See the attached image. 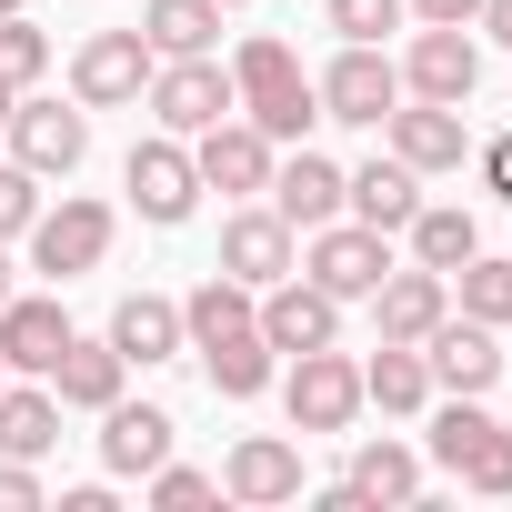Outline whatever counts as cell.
<instances>
[{"instance_id":"9c48e42d","label":"cell","mask_w":512,"mask_h":512,"mask_svg":"<svg viewBox=\"0 0 512 512\" xmlns=\"http://www.w3.org/2000/svg\"><path fill=\"white\" fill-rule=\"evenodd\" d=\"M251 322H262V342H272V352H322V342H342V302H332L322 282H302V272L262 282Z\"/></svg>"},{"instance_id":"8d00e7d4","label":"cell","mask_w":512,"mask_h":512,"mask_svg":"<svg viewBox=\"0 0 512 512\" xmlns=\"http://www.w3.org/2000/svg\"><path fill=\"white\" fill-rule=\"evenodd\" d=\"M472 161H482V191H492V201H512V131H492Z\"/></svg>"},{"instance_id":"4fadbf2b","label":"cell","mask_w":512,"mask_h":512,"mask_svg":"<svg viewBox=\"0 0 512 512\" xmlns=\"http://www.w3.org/2000/svg\"><path fill=\"white\" fill-rule=\"evenodd\" d=\"M292 262H302V231H292L272 201H262V211H231V221H221V272H231V282H251V292H262V282H282Z\"/></svg>"},{"instance_id":"8fae6325","label":"cell","mask_w":512,"mask_h":512,"mask_svg":"<svg viewBox=\"0 0 512 512\" xmlns=\"http://www.w3.org/2000/svg\"><path fill=\"white\" fill-rule=\"evenodd\" d=\"M121 181H131V211L141 221H191V201H201V171H191V151L161 131V141H131V161H121Z\"/></svg>"},{"instance_id":"44dd1931","label":"cell","mask_w":512,"mask_h":512,"mask_svg":"<svg viewBox=\"0 0 512 512\" xmlns=\"http://www.w3.org/2000/svg\"><path fill=\"white\" fill-rule=\"evenodd\" d=\"M61 352H71V312L61 302H21V292L0 302V362L11 372H51Z\"/></svg>"},{"instance_id":"d590c367","label":"cell","mask_w":512,"mask_h":512,"mask_svg":"<svg viewBox=\"0 0 512 512\" xmlns=\"http://www.w3.org/2000/svg\"><path fill=\"white\" fill-rule=\"evenodd\" d=\"M41 221V171H21V161H0V241H21Z\"/></svg>"},{"instance_id":"f1b7e54d","label":"cell","mask_w":512,"mask_h":512,"mask_svg":"<svg viewBox=\"0 0 512 512\" xmlns=\"http://www.w3.org/2000/svg\"><path fill=\"white\" fill-rule=\"evenodd\" d=\"M51 442H61V392H11V382H0V452L41 462Z\"/></svg>"},{"instance_id":"f546056e","label":"cell","mask_w":512,"mask_h":512,"mask_svg":"<svg viewBox=\"0 0 512 512\" xmlns=\"http://www.w3.org/2000/svg\"><path fill=\"white\" fill-rule=\"evenodd\" d=\"M362 502H422V462L402 452V442H362L352 452V472H342Z\"/></svg>"},{"instance_id":"ac0fdd59","label":"cell","mask_w":512,"mask_h":512,"mask_svg":"<svg viewBox=\"0 0 512 512\" xmlns=\"http://www.w3.org/2000/svg\"><path fill=\"white\" fill-rule=\"evenodd\" d=\"M442 312H452V282H442V272H422V262L372 282V322H382V342H422Z\"/></svg>"},{"instance_id":"d6a6232c","label":"cell","mask_w":512,"mask_h":512,"mask_svg":"<svg viewBox=\"0 0 512 512\" xmlns=\"http://www.w3.org/2000/svg\"><path fill=\"white\" fill-rule=\"evenodd\" d=\"M41 71H51V31H31V21L11 11V21H0V81H11V91H31Z\"/></svg>"},{"instance_id":"484cf974","label":"cell","mask_w":512,"mask_h":512,"mask_svg":"<svg viewBox=\"0 0 512 512\" xmlns=\"http://www.w3.org/2000/svg\"><path fill=\"white\" fill-rule=\"evenodd\" d=\"M201 362H211V392H221V402L272 392V372H282V352L262 342V322H251V332H221V342H201Z\"/></svg>"},{"instance_id":"30bf717a","label":"cell","mask_w":512,"mask_h":512,"mask_svg":"<svg viewBox=\"0 0 512 512\" xmlns=\"http://www.w3.org/2000/svg\"><path fill=\"white\" fill-rule=\"evenodd\" d=\"M21 241H31V262H41L51 282H81V272H101V251H111V201H61V211H41Z\"/></svg>"},{"instance_id":"4dcf8cb0","label":"cell","mask_w":512,"mask_h":512,"mask_svg":"<svg viewBox=\"0 0 512 512\" xmlns=\"http://www.w3.org/2000/svg\"><path fill=\"white\" fill-rule=\"evenodd\" d=\"M452 292H462V312H472V322L512 332V262H492V251H472V262L452 272Z\"/></svg>"},{"instance_id":"52a82bcc","label":"cell","mask_w":512,"mask_h":512,"mask_svg":"<svg viewBox=\"0 0 512 512\" xmlns=\"http://www.w3.org/2000/svg\"><path fill=\"white\" fill-rule=\"evenodd\" d=\"M0 131H11V161H21V171H41V181H71V171H81V151H91V111H81V101L61 111V101H31V91H21Z\"/></svg>"},{"instance_id":"7c38bea8","label":"cell","mask_w":512,"mask_h":512,"mask_svg":"<svg viewBox=\"0 0 512 512\" xmlns=\"http://www.w3.org/2000/svg\"><path fill=\"white\" fill-rule=\"evenodd\" d=\"M422 362H432V392H492L502 382V332L472 322V312H442L422 332Z\"/></svg>"},{"instance_id":"7402d4cb","label":"cell","mask_w":512,"mask_h":512,"mask_svg":"<svg viewBox=\"0 0 512 512\" xmlns=\"http://www.w3.org/2000/svg\"><path fill=\"white\" fill-rule=\"evenodd\" d=\"M111 342H121V362H131V372H151V362L191 352V342H181V302H161V292H131V302L111 312Z\"/></svg>"},{"instance_id":"7a4b0ae2","label":"cell","mask_w":512,"mask_h":512,"mask_svg":"<svg viewBox=\"0 0 512 512\" xmlns=\"http://www.w3.org/2000/svg\"><path fill=\"white\" fill-rule=\"evenodd\" d=\"M292 272H302V282H322L332 302H372V282L392 272V231H372V221H352V211H342V221H322V231H312V251H302Z\"/></svg>"},{"instance_id":"5bb4252c","label":"cell","mask_w":512,"mask_h":512,"mask_svg":"<svg viewBox=\"0 0 512 512\" xmlns=\"http://www.w3.org/2000/svg\"><path fill=\"white\" fill-rule=\"evenodd\" d=\"M472 81H482L472 31L422 21V31H412V51H402V91H412V101H472Z\"/></svg>"},{"instance_id":"836d02e7","label":"cell","mask_w":512,"mask_h":512,"mask_svg":"<svg viewBox=\"0 0 512 512\" xmlns=\"http://www.w3.org/2000/svg\"><path fill=\"white\" fill-rule=\"evenodd\" d=\"M141 482H151L161 512H201V502H221V472H191V462H151Z\"/></svg>"},{"instance_id":"e575fe53","label":"cell","mask_w":512,"mask_h":512,"mask_svg":"<svg viewBox=\"0 0 512 512\" xmlns=\"http://www.w3.org/2000/svg\"><path fill=\"white\" fill-rule=\"evenodd\" d=\"M412 21V0H332V31L342 41H382V31H402Z\"/></svg>"},{"instance_id":"ffe728a7","label":"cell","mask_w":512,"mask_h":512,"mask_svg":"<svg viewBox=\"0 0 512 512\" xmlns=\"http://www.w3.org/2000/svg\"><path fill=\"white\" fill-rule=\"evenodd\" d=\"M342 211L372 221V231H402L422 211V171L412 161H362V171H342Z\"/></svg>"},{"instance_id":"d4e9b609","label":"cell","mask_w":512,"mask_h":512,"mask_svg":"<svg viewBox=\"0 0 512 512\" xmlns=\"http://www.w3.org/2000/svg\"><path fill=\"white\" fill-rule=\"evenodd\" d=\"M402 241H412V262H422V272H442V282L482 251V231H472V211H462V201H422V211L402 221Z\"/></svg>"},{"instance_id":"1f68e13d","label":"cell","mask_w":512,"mask_h":512,"mask_svg":"<svg viewBox=\"0 0 512 512\" xmlns=\"http://www.w3.org/2000/svg\"><path fill=\"white\" fill-rule=\"evenodd\" d=\"M452 482H462V492H492V502H502V492H512V422H492V432H482V442L462 452V472H452Z\"/></svg>"},{"instance_id":"5b68a950","label":"cell","mask_w":512,"mask_h":512,"mask_svg":"<svg viewBox=\"0 0 512 512\" xmlns=\"http://www.w3.org/2000/svg\"><path fill=\"white\" fill-rule=\"evenodd\" d=\"M151 71H161V61H151L141 31H91V41L71 51V101H81V111H131V101L151 91Z\"/></svg>"},{"instance_id":"d6986e66","label":"cell","mask_w":512,"mask_h":512,"mask_svg":"<svg viewBox=\"0 0 512 512\" xmlns=\"http://www.w3.org/2000/svg\"><path fill=\"white\" fill-rule=\"evenodd\" d=\"M121 382H131V362H121V342H111V332H101V342H81V332H71V352L51 362L61 412H111V402H121Z\"/></svg>"},{"instance_id":"277c9868","label":"cell","mask_w":512,"mask_h":512,"mask_svg":"<svg viewBox=\"0 0 512 512\" xmlns=\"http://www.w3.org/2000/svg\"><path fill=\"white\" fill-rule=\"evenodd\" d=\"M312 91H322V121L382 131V121L402 111V61H382V41H342V61H332Z\"/></svg>"},{"instance_id":"e0dca14e","label":"cell","mask_w":512,"mask_h":512,"mask_svg":"<svg viewBox=\"0 0 512 512\" xmlns=\"http://www.w3.org/2000/svg\"><path fill=\"white\" fill-rule=\"evenodd\" d=\"M272 211L292 221V231H322V221H342V171L302 141L292 161H272Z\"/></svg>"},{"instance_id":"60d3db41","label":"cell","mask_w":512,"mask_h":512,"mask_svg":"<svg viewBox=\"0 0 512 512\" xmlns=\"http://www.w3.org/2000/svg\"><path fill=\"white\" fill-rule=\"evenodd\" d=\"M0 302H11V251H0Z\"/></svg>"},{"instance_id":"4316f807","label":"cell","mask_w":512,"mask_h":512,"mask_svg":"<svg viewBox=\"0 0 512 512\" xmlns=\"http://www.w3.org/2000/svg\"><path fill=\"white\" fill-rule=\"evenodd\" d=\"M141 41H151V61L211 51V41H221V0H151V11H141Z\"/></svg>"},{"instance_id":"3957f363","label":"cell","mask_w":512,"mask_h":512,"mask_svg":"<svg viewBox=\"0 0 512 512\" xmlns=\"http://www.w3.org/2000/svg\"><path fill=\"white\" fill-rule=\"evenodd\" d=\"M141 101H151V121H161L171 141H191V131H211V121H231V111H241V91H231V71H221L211 51H191V61H161Z\"/></svg>"},{"instance_id":"f35d334b","label":"cell","mask_w":512,"mask_h":512,"mask_svg":"<svg viewBox=\"0 0 512 512\" xmlns=\"http://www.w3.org/2000/svg\"><path fill=\"white\" fill-rule=\"evenodd\" d=\"M412 21H442V31H472L482 0H412Z\"/></svg>"},{"instance_id":"74e56055","label":"cell","mask_w":512,"mask_h":512,"mask_svg":"<svg viewBox=\"0 0 512 512\" xmlns=\"http://www.w3.org/2000/svg\"><path fill=\"white\" fill-rule=\"evenodd\" d=\"M0 512H41V472L31 462H0Z\"/></svg>"},{"instance_id":"603a6c76","label":"cell","mask_w":512,"mask_h":512,"mask_svg":"<svg viewBox=\"0 0 512 512\" xmlns=\"http://www.w3.org/2000/svg\"><path fill=\"white\" fill-rule=\"evenodd\" d=\"M362 402H382L392 422L432 412V362H422V342H382V352L362 362Z\"/></svg>"},{"instance_id":"cb8c5ba5","label":"cell","mask_w":512,"mask_h":512,"mask_svg":"<svg viewBox=\"0 0 512 512\" xmlns=\"http://www.w3.org/2000/svg\"><path fill=\"white\" fill-rule=\"evenodd\" d=\"M101 462H111V472L171 462V412H161V402H111V412H101Z\"/></svg>"},{"instance_id":"ba28073f","label":"cell","mask_w":512,"mask_h":512,"mask_svg":"<svg viewBox=\"0 0 512 512\" xmlns=\"http://www.w3.org/2000/svg\"><path fill=\"white\" fill-rule=\"evenodd\" d=\"M272 161H282V141H262L241 111H231V121H211V131H191V171H201V191L251 201V191H272Z\"/></svg>"},{"instance_id":"b9f144b4","label":"cell","mask_w":512,"mask_h":512,"mask_svg":"<svg viewBox=\"0 0 512 512\" xmlns=\"http://www.w3.org/2000/svg\"><path fill=\"white\" fill-rule=\"evenodd\" d=\"M11 11H21V0H0V21H11Z\"/></svg>"},{"instance_id":"ab89813d","label":"cell","mask_w":512,"mask_h":512,"mask_svg":"<svg viewBox=\"0 0 512 512\" xmlns=\"http://www.w3.org/2000/svg\"><path fill=\"white\" fill-rule=\"evenodd\" d=\"M482 31H492V41L512 51V0H482Z\"/></svg>"},{"instance_id":"2e32d148","label":"cell","mask_w":512,"mask_h":512,"mask_svg":"<svg viewBox=\"0 0 512 512\" xmlns=\"http://www.w3.org/2000/svg\"><path fill=\"white\" fill-rule=\"evenodd\" d=\"M392 161H412V171H462V161H472L462 101H412V111H392Z\"/></svg>"},{"instance_id":"9a60e30c","label":"cell","mask_w":512,"mask_h":512,"mask_svg":"<svg viewBox=\"0 0 512 512\" xmlns=\"http://www.w3.org/2000/svg\"><path fill=\"white\" fill-rule=\"evenodd\" d=\"M221 492H231V502H251V512L302 502V442H282V432H251V442H231V462H221Z\"/></svg>"},{"instance_id":"83f0119b","label":"cell","mask_w":512,"mask_h":512,"mask_svg":"<svg viewBox=\"0 0 512 512\" xmlns=\"http://www.w3.org/2000/svg\"><path fill=\"white\" fill-rule=\"evenodd\" d=\"M251 302H262V292H251V282H231V272H211L191 302H181V342L201 352V342H221V332H251Z\"/></svg>"},{"instance_id":"6da1fadb","label":"cell","mask_w":512,"mask_h":512,"mask_svg":"<svg viewBox=\"0 0 512 512\" xmlns=\"http://www.w3.org/2000/svg\"><path fill=\"white\" fill-rule=\"evenodd\" d=\"M231 91H241V121L262 131V141H302V131L322 121L312 71H302V61H292V41H272V31H251V41L231 51Z\"/></svg>"},{"instance_id":"ee69618b","label":"cell","mask_w":512,"mask_h":512,"mask_svg":"<svg viewBox=\"0 0 512 512\" xmlns=\"http://www.w3.org/2000/svg\"><path fill=\"white\" fill-rule=\"evenodd\" d=\"M221 11H241V0H221Z\"/></svg>"},{"instance_id":"7bdbcfd3","label":"cell","mask_w":512,"mask_h":512,"mask_svg":"<svg viewBox=\"0 0 512 512\" xmlns=\"http://www.w3.org/2000/svg\"><path fill=\"white\" fill-rule=\"evenodd\" d=\"M0 382H11V362H0Z\"/></svg>"},{"instance_id":"8992f818","label":"cell","mask_w":512,"mask_h":512,"mask_svg":"<svg viewBox=\"0 0 512 512\" xmlns=\"http://www.w3.org/2000/svg\"><path fill=\"white\" fill-rule=\"evenodd\" d=\"M282 412H292V432H352V412H362V362H342L332 342H322V352H292Z\"/></svg>"}]
</instances>
